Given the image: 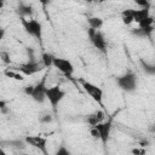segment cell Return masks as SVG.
Masks as SVG:
<instances>
[{
	"mask_svg": "<svg viewBox=\"0 0 155 155\" xmlns=\"http://www.w3.org/2000/svg\"><path fill=\"white\" fill-rule=\"evenodd\" d=\"M110 131H111V120H107L103 121L101 124H98L94 127H91V136L96 139H99L102 142V144H107V142L109 140V136H110Z\"/></svg>",
	"mask_w": 155,
	"mask_h": 155,
	"instance_id": "5",
	"label": "cell"
},
{
	"mask_svg": "<svg viewBox=\"0 0 155 155\" xmlns=\"http://www.w3.org/2000/svg\"><path fill=\"white\" fill-rule=\"evenodd\" d=\"M1 155H7V154H5L4 151H1Z\"/></svg>",
	"mask_w": 155,
	"mask_h": 155,
	"instance_id": "27",
	"label": "cell"
},
{
	"mask_svg": "<svg viewBox=\"0 0 155 155\" xmlns=\"http://www.w3.org/2000/svg\"><path fill=\"white\" fill-rule=\"evenodd\" d=\"M53 68H56L58 71H61L67 78H71L74 74V70H75L71 61L63 58V57H54L53 58Z\"/></svg>",
	"mask_w": 155,
	"mask_h": 155,
	"instance_id": "9",
	"label": "cell"
},
{
	"mask_svg": "<svg viewBox=\"0 0 155 155\" xmlns=\"http://www.w3.org/2000/svg\"><path fill=\"white\" fill-rule=\"evenodd\" d=\"M12 70H16L18 73H21L22 75L24 76H31V75H35L36 73L41 71L42 69H45L44 64L41 63V61H28L25 63H22L15 68H11Z\"/></svg>",
	"mask_w": 155,
	"mask_h": 155,
	"instance_id": "8",
	"label": "cell"
},
{
	"mask_svg": "<svg viewBox=\"0 0 155 155\" xmlns=\"http://www.w3.org/2000/svg\"><path fill=\"white\" fill-rule=\"evenodd\" d=\"M149 16H150L149 8H138V10L133 8V18H134V22L138 23V24L142 21H144L145 18H148Z\"/></svg>",
	"mask_w": 155,
	"mask_h": 155,
	"instance_id": "14",
	"label": "cell"
},
{
	"mask_svg": "<svg viewBox=\"0 0 155 155\" xmlns=\"http://www.w3.org/2000/svg\"><path fill=\"white\" fill-rule=\"evenodd\" d=\"M121 19H122V23L125 25H130L134 22V18H133V8H126L121 12Z\"/></svg>",
	"mask_w": 155,
	"mask_h": 155,
	"instance_id": "17",
	"label": "cell"
},
{
	"mask_svg": "<svg viewBox=\"0 0 155 155\" xmlns=\"http://www.w3.org/2000/svg\"><path fill=\"white\" fill-rule=\"evenodd\" d=\"M47 73L35 84V85H28L24 86L23 92L29 96L34 102L42 104L46 101V90H47Z\"/></svg>",
	"mask_w": 155,
	"mask_h": 155,
	"instance_id": "1",
	"label": "cell"
},
{
	"mask_svg": "<svg viewBox=\"0 0 155 155\" xmlns=\"http://www.w3.org/2000/svg\"><path fill=\"white\" fill-rule=\"evenodd\" d=\"M79 82L81 84V87L84 88V91H85L97 104H99V105L103 108V90H102L98 85H96V84H93V82H91V81L84 80V79H80Z\"/></svg>",
	"mask_w": 155,
	"mask_h": 155,
	"instance_id": "6",
	"label": "cell"
},
{
	"mask_svg": "<svg viewBox=\"0 0 155 155\" xmlns=\"http://www.w3.org/2000/svg\"><path fill=\"white\" fill-rule=\"evenodd\" d=\"M0 108H1V113L5 114L6 113V102L5 101H1L0 102Z\"/></svg>",
	"mask_w": 155,
	"mask_h": 155,
	"instance_id": "26",
	"label": "cell"
},
{
	"mask_svg": "<svg viewBox=\"0 0 155 155\" xmlns=\"http://www.w3.org/2000/svg\"><path fill=\"white\" fill-rule=\"evenodd\" d=\"M132 154L133 155H145V150L144 149L136 148V149H132Z\"/></svg>",
	"mask_w": 155,
	"mask_h": 155,
	"instance_id": "24",
	"label": "cell"
},
{
	"mask_svg": "<svg viewBox=\"0 0 155 155\" xmlns=\"http://www.w3.org/2000/svg\"><path fill=\"white\" fill-rule=\"evenodd\" d=\"M0 56H1V58H2V61H4L5 63H10V59H8L10 57H8V54H7L6 52H4V51H2V52L0 53Z\"/></svg>",
	"mask_w": 155,
	"mask_h": 155,
	"instance_id": "25",
	"label": "cell"
},
{
	"mask_svg": "<svg viewBox=\"0 0 155 155\" xmlns=\"http://www.w3.org/2000/svg\"><path fill=\"white\" fill-rule=\"evenodd\" d=\"M87 36L90 39V42L103 54H107L108 52V42L105 39V35L103 34L102 30H94L88 28L87 30Z\"/></svg>",
	"mask_w": 155,
	"mask_h": 155,
	"instance_id": "4",
	"label": "cell"
},
{
	"mask_svg": "<svg viewBox=\"0 0 155 155\" xmlns=\"http://www.w3.org/2000/svg\"><path fill=\"white\" fill-rule=\"evenodd\" d=\"M2 144H8L10 148L15 150H24L25 147L28 145L24 139H8V140H2Z\"/></svg>",
	"mask_w": 155,
	"mask_h": 155,
	"instance_id": "13",
	"label": "cell"
},
{
	"mask_svg": "<svg viewBox=\"0 0 155 155\" xmlns=\"http://www.w3.org/2000/svg\"><path fill=\"white\" fill-rule=\"evenodd\" d=\"M53 58H54L53 54H51V53H48V52H42L40 61H41V63L44 64V67H45L46 69H48V68L53 67Z\"/></svg>",
	"mask_w": 155,
	"mask_h": 155,
	"instance_id": "19",
	"label": "cell"
},
{
	"mask_svg": "<svg viewBox=\"0 0 155 155\" xmlns=\"http://www.w3.org/2000/svg\"><path fill=\"white\" fill-rule=\"evenodd\" d=\"M104 117H105V113H104L102 109H99V110H96V111L88 114V115L86 116V122H87L91 127H94V126H97L98 124L103 122V121H104Z\"/></svg>",
	"mask_w": 155,
	"mask_h": 155,
	"instance_id": "12",
	"label": "cell"
},
{
	"mask_svg": "<svg viewBox=\"0 0 155 155\" xmlns=\"http://www.w3.org/2000/svg\"><path fill=\"white\" fill-rule=\"evenodd\" d=\"M16 12L19 16V18H31L33 13H34V8L30 4L27 2H18L17 7H16Z\"/></svg>",
	"mask_w": 155,
	"mask_h": 155,
	"instance_id": "11",
	"label": "cell"
},
{
	"mask_svg": "<svg viewBox=\"0 0 155 155\" xmlns=\"http://www.w3.org/2000/svg\"><path fill=\"white\" fill-rule=\"evenodd\" d=\"M140 67L143 71L149 76H155V63H148L140 59Z\"/></svg>",
	"mask_w": 155,
	"mask_h": 155,
	"instance_id": "18",
	"label": "cell"
},
{
	"mask_svg": "<svg viewBox=\"0 0 155 155\" xmlns=\"http://www.w3.org/2000/svg\"><path fill=\"white\" fill-rule=\"evenodd\" d=\"M54 155H71V151H70L64 144H61V145L56 149Z\"/></svg>",
	"mask_w": 155,
	"mask_h": 155,
	"instance_id": "21",
	"label": "cell"
},
{
	"mask_svg": "<svg viewBox=\"0 0 155 155\" xmlns=\"http://www.w3.org/2000/svg\"><path fill=\"white\" fill-rule=\"evenodd\" d=\"M51 121H52V116L48 115V114L42 115V116L39 117V122H41V124H48V122H51Z\"/></svg>",
	"mask_w": 155,
	"mask_h": 155,
	"instance_id": "22",
	"label": "cell"
},
{
	"mask_svg": "<svg viewBox=\"0 0 155 155\" xmlns=\"http://www.w3.org/2000/svg\"><path fill=\"white\" fill-rule=\"evenodd\" d=\"M25 143L35 149H38L39 151H41L44 155H48V151H47V138L46 137H42V136H27L24 138Z\"/></svg>",
	"mask_w": 155,
	"mask_h": 155,
	"instance_id": "10",
	"label": "cell"
},
{
	"mask_svg": "<svg viewBox=\"0 0 155 155\" xmlns=\"http://www.w3.org/2000/svg\"><path fill=\"white\" fill-rule=\"evenodd\" d=\"M115 82H116L117 87L126 93H132L138 87V78L132 70H127L125 74L116 76Z\"/></svg>",
	"mask_w": 155,
	"mask_h": 155,
	"instance_id": "2",
	"label": "cell"
},
{
	"mask_svg": "<svg viewBox=\"0 0 155 155\" xmlns=\"http://www.w3.org/2000/svg\"><path fill=\"white\" fill-rule=\"evenodd\" d=\"M64 97H65V91L62 90V87L59 85H54V86L47 87V90H46V99L51 104L54 114L57 113V107L64 99Z\"/></svg>",
	"mask_w": 155,
	"mask_h": 155,
	"instance_id": "7",
	"label": "cell"
},
{
	"mask_svg": "<svg viewBox=\"0 0 155 155\" xmlns=\"http://www.w3.org/2000/svg\"><path fill=\"white\" fill-rule=\"evenodd\" d=\"M4 74L6 75V76H8V78H11V79H15V80H19V81H23L24 80V75H22L21 73H18V71H16V70H5L4 71Z\"/></svg>",
	"mask_w": 155,
	"mask_h": 155,
	"instance_id": "20",
	"label": "cell"
},
{
	"mask_svg": "<svg viewBox=\"0 0 155 155\" xmlns=\"http://www.w3.org/2000/svg\"><path fill=\"white\" fill-rule=\"evenodd\" d=\"M19 19H21V24L27 34H29L30 36H33L34 39H36L39 41L42 39L41 22H39L38 19H34V18H19Z\"/></svg>",
	"mask_w": 155,
	"mask_h": 155,
	"instance_id": "3",
	"label": "cell"
},
{
	"mask_svg": "<svg viewBox=\"0 0 155 155\" xmlns=\"http://www.w3.org/2000/svg\"><path fill=\"white\" fill-rule=\"evenodd\" d=\"M153 30H154V28H147V29H144V28H139L138 27V28L131 29V34L134 35V36H138V38H150Z\"/></svg>",
	"mask_w": 155,
	"mask_h": 155,
	"instance_id": "16",
	"label": "cell"
},
{
	"mask_svg": "<svg viewBox=\"0 0 155 155\" xmlns=\"http://www.w3.org/2000/svg\"><path fill=\"white\" fill-rule=\"evenodd\" d=\"M87 23H88V28L91 29H94V30H101V28L103 27L104 22L101 17H97V16H92V17H88L87 18Z\"/></svg>",
	"mask_w": 155,
	"mask_h": 155,
	"instance_id": "15",
	"label": "cell"
},
{
	"mask_svg": "<svg viewBox=\"0 0 155 155\" xmlns=\"http://www.w3.org/2000/svg\"><path fill=\"white\" fill-rule=\"evenodd\" d=\"M136 4L138 6H140V8H149L150 7V2H148V1H136Z\"/></svg>",
	"mask_w": 155,
	"mask_h": 155,
	"instance_id": "23",
	"label": "cell"
}]
</instances>
